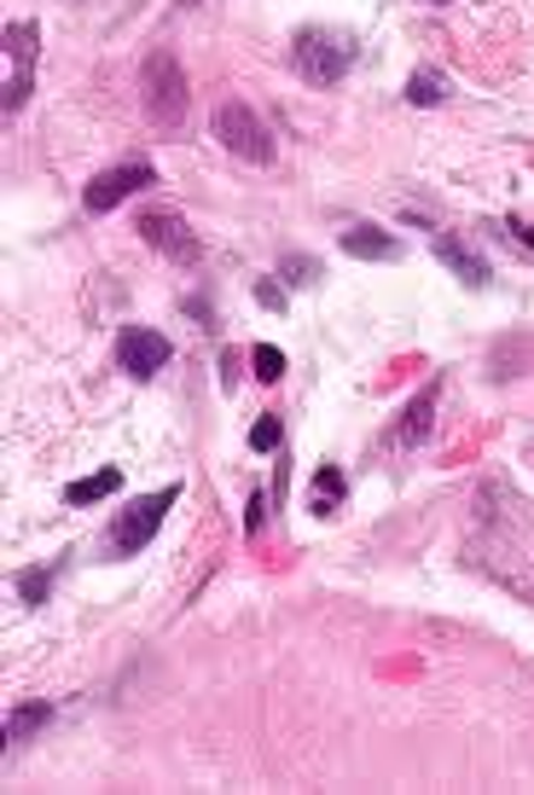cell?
<instances>
[{"mask_svg":"<svg viewBox=\"0 0 534 795\" xmlns=\"http://www.w3.org/2000/svg\"><path fill=\"white\" fill-rule=\"evenodd\" d=\"M140 99H146L152 128H163V134H180V128H187L192 88H187V70H180V58H175L169 47H157V53L146 58V70H140Z\"/></svg>","mask_w":534,"mask_h":795,"instance_id":"6da1fadb","label":"cell"},{"mask_svg":"<svg viewBox=\"0 0 534 795\" xmlns=\"http://www.w3.org/2000/svg\"><path fill=\"white\" fill-rule=\"evenodd\" d=\"M355 35H343V30H325V24H308L297 30L291 41V65L302 81H314V88H337V81L348 76V65H355Z\"/></svg>","mask_w":534,"mask_h":795,"instance_id":"7a4b0ae2","label":"cell"},{"mask_svg":"<svg viewBox=\"0 0 534 795\" xmlns=\"http://www.w3.org/2000/svg\"><path fill=\"white\" fill-rule=\"evenodd\" d=\"M215 139L238 163H256V169L274 163V134H267V122L256 116V105H244V99H221L215 105Z\"/></svg>","mask_w":534,"mask_h":795,"instance_id":"3957f363","label":"cell"},{"mask_svg":"<svg viewBox=\"0 0 534 795\" xmlns=\"http://www.w3.org/2000/svg\"><path fill=\"white\" fill-rule=\"evenodd\" d=\"M180 500V482H169V488H157V494H140L129 512H116V523H111V552L116 558H134V552H146L152 546V535L163 528V517H169V505Z\"/></svg>","mask_w":534,"mask_h":795,"instance_id":"277c9868","label":"cell"},{"mask_svg":"<svg viewBox=\"0 0 534 795\" xmlns=\"http://www.w3.org/2000/svg\"><path fill=\"white\" fill-rule=\"evenodd\" d=\"M146 187H157V175H152V163H116V169H105V175H93L88 180V192H81V203H88V215H111L116 203H129L134 192H146Z\"/></svg>","mask_w":534,"mask_h":795,"instance_id":"5b68a950","label":"cell"},{"mask_svg":"<svg viewBox=\"0 0 534 795\" xmlns=\"http://www.w3.org/2000/svg\"><path fill=\"white\" fill-rule=\"evenodd\" d=\"M140 238H146L157 256H169L175 268H198V261H203L198 233H187V221H180L175 210H146V215H140Z\"/></svg>","mask_w":534,"mask_h":795,"instance_id":"8992f818","label":"cell"},{"mask_svg":"<svg viewBox=\"0 0 534 795\" xmlns=\"http://www.w3.org/2000/svg\"><path fill=\"white\" fill-rule=\"evenodd\" d=\"M169 337L163 332H152V325H129V332L116 337V366L129 378H157L163 366H169Z\"/></svg>","mask_w":534,"mask_h":795,"instance_id":"52a82bcc","label":"cell"},{"mask_svg":"<svg viewBox=\"0 0 534 795\" xmlns=\"http://www.w3.org/2000/svg\"><path fill=\"white\" fill-rule=\"evenodd\" d=\"M430 250H436V261H447V268H454V279H465L470 291H482L488 284V261L470 250L465 238H454V233H436V244H430Z\"/></svg>","mask_w":534,"mask_h":795,"instance_id":"ba28073f","label":"cell"},{"mask_svg":"<svg viewBox=\"0 0 534 795\" xmlns=\"http://www.w3.org/2000/svg\"><path fill=\"white\" fill-rule=\"evenodd\" d=\"M343 256H355V261H396V256H401V238L383 233V227H372V221H355V227L343 233Z\"/></svg>","mask_w":534,"mask_h":795,"instance_id":"9c48e42d","label":"cell"},{"mask_svg":"<svg viewBox=\"0 0 534 795\" xmlns=\"http://www.w3.org/2000/svg\"><path fill=\"white\" fill-rule=\"evenodd\" d=\"M436 395H442V383H424V390L407 401V413H401V441L407 447H419L430 436V424H436Z\"/></svg>","mask_w":534,"mask_h":795,"instance_id":"30bf717a","label":"cell"},{"mask_svg":"<svg viewBox=\"0 0 534 795\" xmlns=\"http://www.w3.org/2000/svg\"><path fill=\"white\" fill-rule=\"evenodd\" d=\"M447 93H454V88H447V76L430 70V65H419L413 76H407V105H419V111H436Z\"/></svg>","mask_w":534,"mask_h":795,"instance_id":"8fae6325","label":"cell"},{"mask_svg":"<svg viewBox=\"0 0 534 795\" xmlns=\"http://www.w3.org/2000/svg\"><path fill=\"white\" fill-rule=\"evenodd\" d=\"M116 488H122V471H116V464H105V471H93V477L70 482V488H65V500H70V505H99L105 494H116Z\"/></svg>","mask_w":534,"mask_h":795,"instance_id":"7c38bea8","label":"cell"},{"mask_svg":"<svg viewBox=\"0 0 534 795\" xmlns=\"http://www.w3.org/2000/svg\"><path fill=\"white\" fill-rule=\"evenodd\" d=\"M343 471L337 464H320V477H314V494H308V512L314 517H337V500H343Z\"/></svg>","mask_w":534,"mask_h":795,"instance_id":"4fadbf2b","label":"cell"},{"mask_svg":"<svg viewBox=\"0 0 534 795\" xmlns=\"http://www.w3.org/2000/svg\"><path fill=\"white\" fill-rule=\"evenodd\" d=\"M53 720V708L47 703H30V708H12V720H7V743H24V738H35L41 726Z\"/></svg>","mask_w":534,"mask_h":795,"instance_id":"5bb4252c","label":"cell"},{"mask_svg":"<svg viewBox=\"0 0 534 795\" xmlns=\"http://www.w3.org/2000/svg\"><path fill=\"white\" fill-rule=\"evenodd\" d=\"M0 41H7V58H12V70H18V65L30 70V58H35V41H41V30H35V24H7V35H0Z\"/></svg>","mask_w":534,"mask_h":795,"instance_id":"9a60e30c","label":"cell"},{"mask_svg":"<svg viewBox=\"0 0 534 795\" xmlns=\"http://www.w3.org/2000/svg\"><path fill=\"white\" fill-rule=\"evenodd\" d=\"M251 372H256L262 383H279V378H285V355L274 349V343H256V349H251Z\"/></svg>","mask_w":534,"mask_h":795,"instance_id":"2e32d148","label":"cell"},{"mask_svg":"<svg viewBox=\"0 0 534 795\" xmlns=\"http://www.w3.org/2000/svg\"><path fill=\"white\" fill-rule=\"evenodd\" d=\"M279 441H285L279 413H262V418H256V430H251V447H256V454H279Z\"/></svg>","mask_w":534,"mask_h":795,"instance_id":"e0dca14e","label":"cell"},{"mask_svg":"<svg viewBox=\"0 0 534 795\" xmlns=\"http://www.w3.org/2000/svg\"><path fill=\"white\" fill-rule=\"evenodd\" d=\"M47 586H53V569H30V575H18V598H24V604H47Z\"/></svg>","mask_w":534,"mask_h":795,"instance_id":"ac0fdd59","label":"cell"},{"mask_svg":"<svg viewBox=\"0 0 534 795\" xmlns=\"http://www.w3.org/2000/svg\"><path fill=\"white\" fill-rule=\"evenodd\" d=\"M279 273H285V284H314V279H320V261H314V256H285Z\"/></svg>","mask_w":534,"mask_h":795,"instance_id":"d6986e66","label":"cell"},{"mask_svg":"<svg viewBox=\"0 0 534 795\" xmlns=\"http://www.w3.org/2000/svg\"><path fill=\"white\" fill-rule=\"evenodd\" d=\"M262 528H267V494H251V505H244V535H262Z\"/></svg>","mask_w":534,"mask_h":795,"instance_id":"ffe728a7","label":"cell"},{"mask_svg":"<svg viewBox=\"0 0 534 795\" xmlns=\"http://www.w3.org/2000/svg\"><path fill=\"white\" fill-rule=\"evenodd\" d=\"M256 302H262V309H285V291L274 279H256Z\"/></svg>","mask_w":534,"mask_h":795,"instance_id":"44dd1931","label":"cell"},{"mask_svg":"<svg viewBox=\"0 0 534 795\" xmlns=\"http://www.w3.org/2000/svg\"><path fill=\"white\" fill-rule=\"evenodd\" d=\"M505 227H511V238H518V244H523V250H534V227H529V221H518V215H505Z\"/></svg>","mask_w":534,"mask_h":795,"instance_id":"7402d4cb","label":"cell"},{"mask_svg":"<svg viewBox=\"0 0 534 795\" xmlns=\"http://www.w3.org/2000/svg\"><path fill=\"white\" fill-rule=\"evenodd\" d=\"M436 7H442V0H436Z\"/></svg>","mask_w":534,"mask_h":795,"instance_id":"603a6c76","label":"cell"}]
</instances>
